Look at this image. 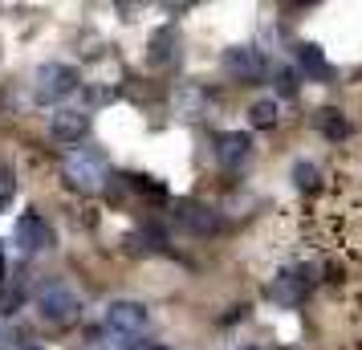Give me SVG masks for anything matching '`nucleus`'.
I'll return each mask as SVG.
<instances>
[{"mask_svg":"<svg viewBox=\"0 0 362 350\" xmlns=\"http://www.w3.org/2000/svg\"><path fill=\"white\" fill-rule=\"evenodd\" d=\"M248 134H240V131H232V134H220V159L228 167H236L240 159H248Z\"/></svg>","mask_w":362,"mask_h":350,"instance_id":"f8f14e48","label":"nucleus"},{"mask_svg":"<svg viewBox=\"0 0 362 350\" xmlns=\"http://www.w3.org/2000/svg\"><path fill=\"white\" fill-rule=\"evenodd\" d=\"M17 245L25 252H49L53 249V228L45 224V216H37V212L21 216L17 220Z\"/></svg>","mask_w":362,"mask_h":350,"instance_id":"39448f33","label":"nucleus"},{"mask_svg":"<svg viewBox=\"0 0 362 350\" xmlns=\"http://www.w3.org/2000/svg\"><path fill=\"white\" fill-rule=\"evenodd\" d=\"M106 151L98 147H86V151H74L66 159V184L74 187V192H98L102 184H106Z\"/></svg>","mask_w":362,"mask_h":350,"instance_id":"f03ea898","label":"nucleus"},{"mask_svg":"<svg viewBox=\"0 0 362 350\" xmlns=\"http://www.w3.org/2000/svg\"><path fill=\"white\" fill-rule=\"evenodd\" d=\"M147 326V305L143 301H115L106 310V330H115L118 338H134Z\"/></svg>","mask_w":362,"mask_h":350,"instance_id":"20e7f679","label":"nucleus"},{"mask_svg":"<svg viewBox=\"0 0 362 350\" xmlns=\"http://www.w3.org/2000/svg\"><path fill=\"white\" fill-rule=\"evenodd\" d=\"M25 285L21 281H0V317H17L25 310Z\"/></svg>","mask_w":362,"mask_h":350,"instance_id":"9b49d317","label":"nucleus"},{"mask_svg":"<svg viewBox=\"0 0 362 350\" xmlns=\"http://www.w3.org/2000/svg\"><path fill=\"white\" fill-rule=\"evenodd\" d=\"M297 62H301V69H305L310 78H317V82L329 78V66H326V57H322L317 45H301V49H297Z\"/></svg>","mask_w":362,"mask_h":350,"instance_id":"ddd939ff","label":"nucleus"},{"mask_svg":"<svg viewBox=\"0 0 362 350\" xmlns=\"http://www.w3.org/2000/svg\"><path fill=\"white\" fill-rule=\"evenodd\" d=\"M78 90V69L66 66V62H45V66L33 74V98L37 102H62L66 94Z\"/></svg>","mask_w":362,"mask_h":350,"instance_id":"7ed1b4c3","label":"nucleus"},{"mask_svg":"<svg viewBox=\"0 0 362 350\" xmlns=\"http://www.w3.org/2000/svg\"><path fill=\"white\" fill-rule=\"evenodd\" d=\"M293 184L301 187V192H313V187H317V167L313 163H297L293 167Z\"/></svg>","mask_w":362,"mask_h":350,"instance_id":"dca6fc26","label":"nucleus"},{"mask_svg":"<svg viewBox=\"0 0 362 350\" xmlns=\"http://www.w3.org/2000/svg\"><path fill=\"white\" fill-rule=\"evenodd\" d=\"M175 45H180V41H175V29H155L151 41H147V62L155 69L171 66V62H175Z\"/></svg>","mask_w":362,"mask_h":350,"instance_id":"9d476101","label":"nucleus"},{"mask_svg":"<svg viewBox=\"0 0 362 350\" xmlns=\"http://www.w3.org/2000/svg\"><path fill=\"white\" fill-rule=\"evenodd\" d=\"M49 134L57 139V143H78V139H86L90 134V115L86 110H57V115L49 118Z\"/></svg>","mask_w":362,"mask_h":350,"instance_id":"423d86ee","label":"nucleus"},{"mask_svg":"<svg viewBox=\"0 0 362 350\" xmlns=\"http://www.w3.org/2000/svg\"><path fill=\"white\" fill-rule=\"evenodd\" d=\"M224 69H228L232 78H240V82H257V78H261V69H264V62H261V53H257V49L236 45V49L224 53Z\"/></svg>","mask_w":362,"mask_h":350,"instance_id":"0eeeda50","label":"nucleus"},{"mask_svg":"<svg viewBox=\"0 0 362 350\" xmlns=\"http://www.w3.org/2000/svg\"><path fill=\"white\" fill-rule=\"evenodd\" d=\"M248 122H252L257 131H269V127L277 122V102H273V98L252 102V106H248Z\"/></svg>","mask_w":362,"mask_h":350,"instance_id":"4468645a","label":"nucleus"},{"mask_svg":"<svg viewBox=\"0 0 362 350\" xmlns=\"http://www.w3.org/2000/svg\"><path fill=\"white\" fill-rule=\"evenodd\" d=\"M0 281H4V249H0Z\"/></svg>","mask_w":362,"mask_h":350,"instance_id":"aec40b11","label":"nucleus"},{"mask_svg":"<svg viewBox=\"0 0 362 350\" xmlns=\"http://www.w3.org/2000/svg\"><path fill=\"white\" fill-rule=\"evenodd\" d=\"M175 212H180V224L183 228H192V233H216V228H220V216H216L212 208H204V204L183 200Z\"/></svg>","mask_w":362,"mask_h":350,"instance_id":"6e6552de","label":"nucleus"},{"mask_svg":"<svg viewBox=\"0 0 362 350\" xmlns=\"http://www.w3.org/2000/svg\"><path fill=\"white\" fill-rule=\"evenodd\" d=\"M37 310H41V317L49 326H74L78 314H82V301H78V293L66 281L49 277V281L37 285Z\"/></svg>","mask_w":362,"mask_h":350,"instance_id":"f257e3e1","label":"nucleus"},{"mask_svg":"<svg viewBox=\"0 0 362 350\" xmlns=\"http://www.w3.org/2000/svg\"><path fill=\"white\" fill-rule=\"evenodd\" d=\"M245 350H257V346H245Z\"/></svg>","mask_w":362,"mask_h":350,"instance_id":"4be33fe9","label":"nucleus"},{"mask_svg":"<svg viewBox=\"0 0 362 350\" xmlns=\"http://www.w3.org/2000/svg\"><path fill=\"white\" fill-rule=\"evenodd\" d=\"M305 289H310V273H281L269 293H273V301H281V305H297Z\"/></svg>","mask_w":362,"mask_h":350,"instance_id":"1a4fd4ad","label":"nucleus"},{"mask_svg":"<svg viewBox=\"0 0 362 350\" xmlns=\"http://www.w3.org/2000/svg\"><path fill=\"white\" fill-rule=\"evenodd\" d=\"M322 131H326L329 139H346V134H350V122H346L338 110H322Z\"/></svg>","mask_w":362,"mask_h":350,"instance_id":"2eb2a0df","label":"nucleus"},{"mask_svg":"<svg viewBox=\"0 0 362 350\" xmlns=\"http://www.w3.org/2000/svg\"><path fill=\"white\" fill-rule=\"evenodd\" d=\"M277 90L285 94V98L297 94V74H293V69H281V74H277Z\"/></svg>","mask_w":362,"mask_h":350,"instance_id":"a211bd4d","label":"nucleus"},{"mask_svg":"<svg viewBox=\"0 0 362 350\" xmlns=\"http://www.w3.org/2000/svg\"><path fill=\"white\" fill-rule=\"evenodd\" d=\"M25 350H41V346H25Z\"/></svg>","mask_w":362,"mask_h":350,"instance_id":"412c9836","label":"nucleus"},{"mask_svg":"<svg viewBox=\"0 0 362 350\" xmlns=\"http://www.w3.org/2000/svg\"><path fill=\"white\" fill-rule=\"evenodd\" d=\"M8 200H13V180L4 175V180H0V208H4Z\"/></svg>","mask_w":362,"mask_h":350,"instance_id":"6ab92c4d","label":"nucleus"},{"mask_svg":"<svg viewBox=\"0 0 362 350\" xmlns=\"http://www.w3.org/2000/svg\"><path fill=\"white\" fill-rule=\"evenodd\" d=\"M127 184H131V187H139V192H147V196H163V192H167V187H163V184H155L151 175H131Z\"/></svg>","mask_w":362,"mask_h":350,"instance_id":"f3484780","label":"nucleus"}]
</instances>
